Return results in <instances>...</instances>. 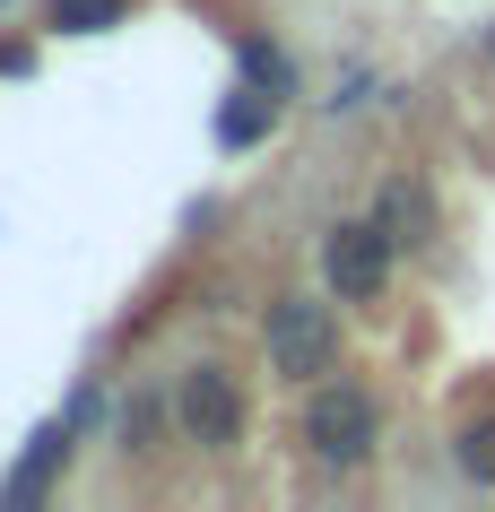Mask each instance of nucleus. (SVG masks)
<instances>
[{
  "instance_id": "nucleus-1",
  "label": "nucleus",
  "mask_w": 495,
  "mask_h": 512,
  "mask_svg": "<svg viewBox=\"0 0 495 512\" xmlns=\"http://www.w3.org/2000/svg\"><path fill=\"white\" fill-rule=\"evenodd\" d=\"M261 339H270V374H287V382H322L330 365H339V322H330V304H313V296H278L270 322H261Z\"/></svg>"
},
{
  "instance_id": "nucleus-2",
  "label": "nucleus",
  "mask_w": 495,
  "mask_h": 512,
  "mask_svg": "<svg viewBox=\"0 0 495 512\" xmlns=\"http://www.w3.org/2000/svg\"><path fill=\"white\" fill-rule=\"evenodd\" d=\"M304 443L330 460V469H357L374 452V400H365L357 382H322L313 400H304Z\"/></svg>"
},
{
  "instance_id": "nucleus-3",
  "label": "nucleus",
  "mask_w": 495,
  "mask_h": 512,
  "mask_svg": "<svg viewBox=\"0 0 495 512\" xmlns=\"http://www.w3.org/2000/svg\"><path fill=\"white\" fill-rule=\"evenodd\" d=\"M174 426L192 434L200 452H226L244 434V391H235V374L226 365H183V382H174Z\"/></svg>"
},
{
  "instance_id": "nucleus-4",
  "label": "nucleus",
  "mask_w": 495,
  "mask_h": 512,
  "mask_svg": "<svg viewBox=\"0 0 495 512\" xmlns=\"http://www.w3.org/2000/svg\"><path fill=\"white\" fill-rule=\"evenodd\" d=\"M322 278L339 287V304H374L391 287V226H330L322 243Z\"/></svg>"
},
{
  "instance_id": "nucleus-5",
  "label": "nucleus",
  "mask_w": 495,
  "mask_h": 512,
  "mask_svg": "<svg viewBox=\"0 0 495 512\" xmlns=\"http://www.w3.org/2000/svg\"><path fill=\"white\" fill-rule=\"evenodd\" d=\"M61 460H70V417H61V426H44L27 443V460H18V478L0 486V504H35V495H44V486H53V469Z\"/></svg>"
},
{
  "instance_id": "nucleus-6",
  "label": "nucleus",
  "mask_w": 495,
  "mask_h": 512,
  "mask_svg": "<svg viewBox=\"0 0 495 512\" xmlns=\"http://www.w3.org/2000/svg\"><path fill=\"white\" fill-rule=\"evenodd\" d=\"M44 18H53V35H105L131 18V0H53Z\"/></svg>"
},
{
  "instance_id": "nucleus-7",
  "label": "nucleus",
  "mask_w": 495,
  "mask_h": 512,
  "mask_svg": "<svg viewBox=\"0 0 495 512\" xmlns=\"http://www.w3.org/2000/svg\"><path fill=\"white\" fill-rule=\"evenodd\" d=\"M383 226H391V243H426V191L391 183L383 191Z\"/></svg>"
},
{
  "instance_id": "nucleus-8",
  "label": "nucleus",
  "mask_w": 495,
  "mask_h": 512,
  "mask_svg": "<svg viewBox=\"0 0 495 512\" xmlns=\"http://www.w3.org/2000/svg\"><path fill=\"white\" fill-rule=\"evenodd\" d=\"M270 122H278V96H270V87H252L244 105H226V148H244V139H261Z\"/></svg>"
},
{
  "instance_id": "nucleus-9",
  "label": "nucleus",
  "mask_w": 495,
  "mask_h": 512,
  "mask_svg": "<svg viewBox=\"0 0 495 512\" xmlns=\"http://www.w3.org/2000/svg\"><path fill=\"white\" fill-rule=\"evenodd\" d=\"M461 478L495 486V417H469L461 426Z\"/></svg>"
},
{
  "instance_id": "nucleus-10",
  "label": "nucleus",
  "mask_w": 495,
  "mask_h": 512,
  "mask_svg": "<svg viewBox=\"0 0 495 512\" xmlns=\"http://www.w3.org/2000/svg\"><path fill=\"white\" fill-rule=\"evenodd\" d=\"M244 79L270 87V96H287V53H278V44H261V35H244Z\"/></svg>"
},
{
  "instance_id": "nucleus-11",
  "label": "nucleus",
  "mask_w": 495,
  "mask_h": 512,
  "mask_svg": "<svg viewBox=\"0 0 495 512\" xmlns=\"http://www.w3.org/2000/svg\"><path fill=\"white\" fill-rule=\"evenodd\" d=\"M148 426H157V408H148V400H131V408H122V443H139Z\"/></svg>"
},
{
  "instance_id": "nucleus-12",
  "label": "nucleus",
  "mask_w": 495,
  "mask_h": 512,
  "mask_svg": "<svg viewBox=\"0 0 495 512\" xmlns=\"http://www.w3.org/2000/svg\"><path fill=\"white\" fill-rule=\"evenodd\" d=\"M487 61H495V35H487Z\"/></svg>"
}]
</instances>
